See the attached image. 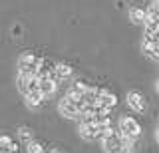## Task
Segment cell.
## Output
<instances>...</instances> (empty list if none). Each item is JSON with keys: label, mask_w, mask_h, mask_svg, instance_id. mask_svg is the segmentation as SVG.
Masks as SVG:
<instances>
[{"label": "cell", "mask_w": 159, "mask_h": 153, "mask_svg": "<svg viewBox=\"0 0 159 153\" xmlns=\"http://www.w3.org/2000/svg\"><path fill=\"white\" fill-rule=\"evenodd\" d=\"M102 145L106 153H133V141L129 137L121 135L119 129H113L109 135L103 137Z\"/></svg>", "instance_id": "1"}, {"label": "cell", "mask_w": 159, "mask_h": 153, "mask_svg": "<svg viewBox=\"0 0 159 153\" xmlns=\"http://www.w3.org/2000/svg\"><path fill=\"white\" fill-rule=\"evenodd\" d=\"M84 110H86L84 100L78 97V96H74V93H70V92H66V96L58 101V111L62 113L64 117H68V119H80Z\"/></svg>", "instance_id": "2"}, {"label": "cell", "mask_w": 159, "mask_h": 153, "mask_svg": "<svg viewBox=\"0 0 159 153\" xmlns=\"http://www.w3.org/2000/svg\"><path fill=\"white\" fill-rule=\"evenodd\" d=\"M117 106V96L111 93L106 88H99V96H98V101L96 106H89L92 110H96L99 115H109V111Z\"/></svg>", "instance_id": "3"}, {"label": "cell", "mask_w": 159, "mask_h": 153, "mask_svg": "<svg viewBox=\"0 0 159 153\" xmlns=\"http://www.w3.org/2000/svg\"><path fill=\"white\" fill-rule=\"evenodd\" d=\"M117 129L121 135H125L129 137L131 141H135L141 137V125H139V121L135 119V117H131V115H123V117H119V121H117Z\"/></svg>", "instance_id": "4"}, {"label": "cell", "mask_w": 159, "mask_h": 153, "mask_svg": "<svg viewBox=\"0 0 159 153\" xmlns=\"http://www.w3.org/2000/svg\"><path fill=\"white\" fill-rule=\"evenodd\" d=\"M42 58L36 56L34 52H22L18 56V74H38V66Z\"/></svg>", "instance_id": "5"}, {"label": "cell", "mask_w": 159, "mask_h": 153, "mask_svg": "<svg viewBox=\"0 0 159 153\" xmlns=\"http://www.w3.org/2000/svg\"><path fill=\"white\" fill-rule=\"evenodd\" d=\"M125 103H127L129 110H133V111H137V113L145 111V100H143V96H141L139 92H135V90L127 92V96H125Z\"/></svg>", "instance_id": "6"}, {"label": "cell", "mask_w": 159, "mask_h": 153, "mask_svg": "<svg viewBox=\"0 0 159 153\" xmlns=\"http://www.w3.org/2000/svg\"><path fill=\"white\" fill-rule=\"evenodd\" d=\"M141 50L143 54L153 62H159V42L151 40V38H145L143 36V42H141Z\"/></svg>", "instance_id": "7"}, {"label": "cell", "mask_w": 159, "mask_h": 153, "mask_svg": "<svg viewBox=\"0 0 159 153\" xmlns=\"http://www.w3.org/2000/svg\"><path fill=\"white\" fill-rule=\"evenodd\" d=\"M24 100H26V106L30 107V110H38V107L42 106L44 101H46V96L42 93V90H40V88H36V90L28 92L26 96H24Z\"/></svg>", "instance_id": "8"}, {"label": "cell", "mask_w": 159, "mask_h": 153, "mask_svg": "<svg viewBox=\"0 0 159 153\" xmlns=\"http://www.w3.org/2000/svg\"><path fill=\"white\" fill-rule=\"evenodd\" d=\"M72 76H74V68L70 66V64H64V62H58L56 72L52 74V78H54V80H56L58 83H62V82L70 80Z\"/></svg>", "instance_id": "9"}, {"label": "cell", "mask_w": 159, "mask_h": 153, "mask_svg": "<svg viewBox=\"0 0 159 153\" xmlns=\"http://www.w3.org/2000/svg\"><path fill=\"white\" fill-rule=\"evenodd\" d=\"M58 86H60V83L54 80L52 76H44V78H40V90H42L44 96H46V100H48V97H52L54 93L58 92Z\"/></svg>", "instance_id": "10"}, {"label": "cell", "mask_w": 159, "mask_h": 153, "mask_svg": "<svg viewBox=\"0 0 159 153\" xmlns=\"http://www.w3.org/2000/svg\"><path fill=\"white\" fill-rule=\"evenodd\" d=\"M129 20L133 24H137V26H145L147 24V10H143L139 6L129 8Z\"/></svg>", "instance_id": "11"}, {"label": "cell", "mask_w": 159, "mask_h": 153, "mask_svg": "<svg viewBox=\"0 0 159 153\" xmlns=\"http://www.w3.org/2000/svg\"><path fill=\"white\" fill-rule=\"evenodd\" d=\"M56 66H58V62L50 60V58H42V60H40V66H38V76L40 78L52 76V74L56 72Z\"/></svg>", "instance_id": "12"}, {"label": "cell", "mask_w": 159, "mask_h": 153, "mask_svg": "<svg viewBox=\"0 0 159 153\" xmlns=\"http://www.w3.org/2000/svg\"><path fill=\"white\" fill-rule=\"evenodd\" d=\"M88 90H89V86L86 82H82V80H74L72 86L68 88V92L74 93V96H78V97H84V93H86Z\"/></svg>", "instance_id": "13"}, {"label": "cell", "mask_w": 159, "mask_h": 153, "mask_svg": "<svg viewBox=\"0 0 159 153\" xmlns=\"http://www.w3.org/2000/svg\"><path fill=\"white\" fill-rule=\"evenodd\" d=\"M26 151L28 153H46V149H44V143H40L36 139H32V141L26 143Z\"/></svg>", "instance_id": "14"}, {"label": "cell", "mask_w": 159, "mask_h": 153, "mask_svg": "<svg viewBox=\"0 0 159 153\" xmlns=\"http://www.w3.org/2000/svg\"><path fill=\"white\" fill-rule=\"evenodd\" d=\"M18 137H20L24 143H28V141L34 139V133H32V129H30V127H20V129H18Z\"/></svg>", "instance_id": "15"}, {"label": "cell", "mask_w": 159, "mask_h": 153, "mask_svg": "<svg viewBox=\"0 0 159 153\" xmlns=\"http://www.w3.org/2000/svg\"><path fill=\"white\" fill-rule=\"evenodd\" d=\"M50 153H64V151H60V149H52Z\"/></svg>", "instance_id": "16"}, {"label": "cell", "mask_w": 159, "mask_h": 153, "mask_svg": "<svg viewBox=\"0 0 159 153\" xmlns=\"http://www.w3.org/2000/svg\"><path fill=\"white\" fill-rule=\"evenodd\" d=\"M155 90H157V92H159V80H157V82H155Z\"/></svg>", "instance_id": "17"}]
</instances>
